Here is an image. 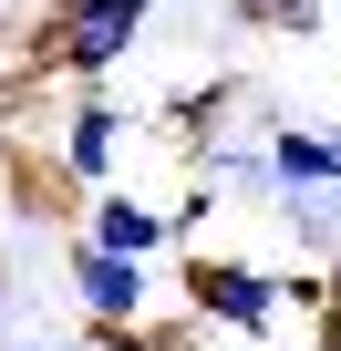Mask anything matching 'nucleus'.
Instances as JSON below:
<instances>
[{"mask_svg": "<svg viewBox=\"0 0 341 351\" xmlns=\"http://www.w3.org/2000/svg\"><path fill=\"white\" fill-rule=\"evenodd\" d=\"M42 21H124V32H145L155 0H42Z\"/></svg>", "mask_w": 341, "mask_h": 351, "instance_id": "5", "label": "nucleus"}, {"mask_svg": "<svg viewBox=\"0 0 341 351\" xmlns=\"http://www.w3.org/2000/svg\"><path fill=\"white\" fill-rule=\"evenodd\" d=\"M124 134H134V124H124L104 93H83V104L62 114V145H52V165L73 176L83 197H104V186H124Z\"/></svg>", "mask_w": 341, "mask_h": 351, "instance_id": "4", "label": "nucleus"}, {"mask_svg": "<svg viewBox=\"0 0 341 351\" xmlns=\"http://www.w3.org/2000/svg\"><path fill=\"white\" fill-rule=\"evenodd\" d=\"M62 269H73V300H83L93 341H145L155 269H134V258H104V248H83V238H62Z\"/></svg>", "mask_w": 341, "mask_h": 351, "instance_id": "2", "label": "nucleus"}, {"mask_svg": "<svg viewBox=\"0 0 341 351\" xmlns=\"http://www.w3.org/2000/svg\"><path fill=\"white\" fill-rule=\"evenodd\" d=\"M73 238L104 248V258L155 269V248L176 238V207H155V197H134V186H104V197H83V228H73Z\"/></svg>", "mask_w": 341, "mask_h": 351, "instance_id": "3", "label": "nucleus"}, {"mask_svg": "<svg viewBox=\"0 0 341 351\" xmlns=\"http://www.w3.org/2000/svg\"><path fill=\"white\" fill-rule=\"evenodd\" d=\"M187 320L197 330H238V341H290V279L197 248L187 258Z\"/></svg>", "mask_w": 341, "mask_h": 351, "instance_id": "1", "label": "nucleus"}, {"mask_svg": "<svg viewBox=\"0 0 341 351\" xmlns=\"http://www.w3.org/2000/svg\"><path fill=\"white\" fill-rule=\"evenodd\" d=\"M331 145H341V124H331Z\"/></svg>", "mask_w": 341, "mask_h": 351, "instance_id": "7", "label": "nucleus"}, {"mask_svg": "<svg viewBox=\"0 0 341 351\" xmlns=\"http://www.w3.org/2000/svg\"><path fill=\"white\" fill-rule=\"evenodd\" d=\"M248 32H310V0H228Z\"/></svg>", "mask_w": 341, "mask_h": 351, "instance_id": "6", "label": "nucleus"}]
</instances>
